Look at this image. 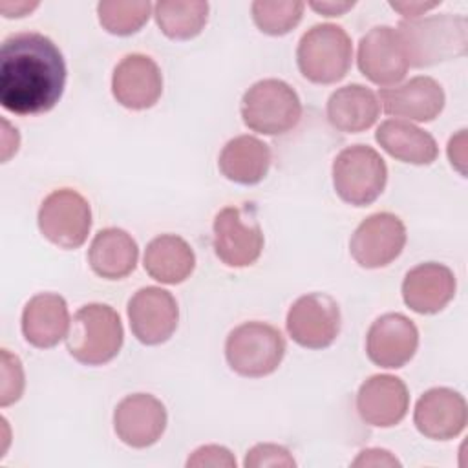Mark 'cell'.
Returning <instances> with one entry per match:
<instances>
[{"label":"cell","instance_id":"1","mask_svg":"<svg viewBox=\"0 0 468 468\" xmlns=\"http://www.w3.org/2000/svg\"><path fill=\"white\" fill-rule=\"evenodd\" d=\"M66 62L58 46L37 31L15 33L0 49V104L16 115L46 113L66 88Z\"/></svg>","mask_w":468,"mask_h":468},{"label":"cell","instance_id":"2","mask_svg":"<svg viewBox=\"0 0 468 468\" xmlns=\"http://www.w3.org/2000/svg\"><path fill=\"white\" fill-rule=\"evenodd\" d=\"M397 35L408 66L428 68L466 53L468 24L461 15L442 13L400 20Z\"/></svg>","mask_w":468,"mask_h":468},{"label":"cell","instance_id":"3","mask_svg":"<svg viewBox=\"0 0 468 468\" xmlns=\"http://www.w3.org/2000/svg\"><path fill=\"white\" fill-rule=\"evenodd\" d=\"M122 340L119 313L106 303H88L73 314L66 347L77 362L102 366L119 355Z\"/></svg>","mask_w":468,"mask_h":468},{"label":"cell","instance_id":"4","mask_svg":"<svg viewBox=\"0 0 468 468\" xmlns=\"http://www.w3.org/2000/svg\"><path fill=\"white\" fill-rule=\"evenodd\" d=\"M353 58L351 38L336 24H316L307 29L296 48L300 73L314 84H335L342 80Z\"/></svg>","mask_w":468,"mask_h":468},{"label":"cell","instance_id":"5","mask_svg":"<svg viewBox=\"0 0 468 468\" xmlns=\"http://www.w3.org/2000/svg\"><path fill=\"white\" fill-rule=\"evenodd\" d=\"M283 355V335L265 322H243L236 325L225 340L227 364L241 377L261 378L274 373Z\"/></svg>","mask_w":468,"mask_h":468},{"label":"cell","instance_id":"6","mask_svg":"<svg viewBox=\"0 0 468 468\" xmlns=\"http://www.w3.org/2000/svg\"><path fill=\"white\" fill-rule=\"evenodd\" d=\"M239 112L245 126L252 132L282 135L300 122L302 102L285 80L263 79L243 93Z\"/></svg>","mask_w":468,"mask_h":468},{"label":"cell","instance_id":"7","mask_svg":"<svg viewBox=\"0 0 468 468\" xmlns=\"http://www.w3.org/2000/svg\"><path fill=\"white\" fill-rule=\"evenodd\" d=\"M388 166L367 144L340 150L333 161V186L338 197L353 207H367L384 192Z\"/></svg>","mask_w":468,"mask_h":468},{"label":"cell","instance_id":"8","mask_svg":"<svg viewBox=\"0 0 468 468\" xmlns=\"http://www.w3.org/2000/svg\"><path fill=\"white\" fill-rule=\"evenodd\" d=\"M42 236L60 249H79L91 229L88 199L73 188H57L44 197L38 208Z\"/></svg>","mask_w":468,"mask_h":468},{"label":"cell","instance_id":"9","mask_svg":"<svg viewBox=\"0 0 468 468\" xmlns=\"http://www.w3.org/2000/svg\"><path fill=\"white\" fill-rule=\"evenodd\" d=\"M340 307L325 292H309L300 296L287 313L285 327L289 336L302 347H329L340 333Z\"/></svg>","mask_w":468,"mask_h":468},{"label":"cell","instance_id":"10","mask_svg":"<svg viewBox=\"0 0 468 468\" xmlns=\"http://www.w3.org/2000/svg\"><path fill=\"white\" fill-rule=\"evenodd\" d=\"M406 245V227L391 212L367 216L349 239L353 260L364 269H380L397 260Z\"/></svg>","mask_w":468,"mask_h":468},{"label":"cell","instance_id":"11","mask_svg":"<svg viewBox=\"0 0 468 468\" xmlns=\"http://www.w3.org/2000/svg\"><path fill=\"white\" fill-rule=\"evenodd\" d=\"M212 245L227 267H249L261 256L263 232L260 223L247 218L241 208L225 207L214 218Z\"/></svg>","mask_w":468,"mask_h":468},{"label":"cell","instance_id":"12","mask_svg":"<svg viewBox=\"0 0 468 468\" xmlns=\"http://www.w3.org/2000/svg\"><path fill=\"white\" fill-rule=\"evenodd\" d=\"M128 320L133 336L144 346L166 342L179 322V307L170 291L148 285L128 300Z\"/></svg>","mask_w":468,"mask_h":468},{"label":"cell","instance_id":"13","mask_svg":"<svg viewBox=\"0 0 468 468\" xmlns=\"http://www.w3.org/2000/svg\"><path fill=\"white\" fill-rule=\"evenodd\" d=\"M358 69L377 86H397L408 73L397 29L391 26L371 27L358 42Z\"/></svg>","mask_w":468,"mask_h":468},{"label":"cell","instance_id":"14","mask_svg":"<svg viewBox=\"0 0 468 468\" xmlns=\"http://www.w3.org/2000/svg\"><path fill=\"white\" fill-rule=\"evenodd\" d=\"M419 346V329L402 313H386L378 316L367 331V358L380 367L397 369L406 366Z\"/></svg>","mask_w":468,"mask_h":468},{"label":"cell","instance_id":"15","mask_svg":"<svg viewBox=\"0 0 468 468\" xmlns=\"http://www.w3.org/2000/svg\"><path fill=\"white\" fill-rule=\"evenodd\" d=\"M165 404L150 393L126 395L113 411L115 435L132 448L155 444L166 428Z\"/></svg>","mask_w":468,"mask_h":468},{"label":"cell","instance_id":"16","mask_svg":"<svg viewBox=\"0 0 468 468\" xmlns=\"http://www.w3.org/2000/svg\"><path fill=\"white\" fill-rule=\"evenodd\" d=\"M112 93L128 110L152 108L163 93V75L154 58L130 53L119 60L112 75Z\"/></svg>","mask_w":468,"mask_h":468},{"label":"cell","instance_id":"17","mask_svg":"<svg viewBox=\"0 0 468 468\" xmlns=\"http://www.w3.org/2000/svg\"><path fill=\"white\" fill-rule=\"evenodd\" d=\"M468 420L464 397L450 388H431L415 404L413 422L419 433L433 441H448L463 433Z\"/></svg>","mask_w":468,"mask_h":468},{"label":"cell","instance_id":"18","mask_svg":"<svg viewBox=\"0 0 468 468\" xmlns=\"http://www.w3.org/2000/svg\"><path fill=\"white\" fill-rule=\"evenodd\" d=\"M408 406V388L395 375H373L356 393V411L369 426L391 428L399 424L406 417Z\"/></svg>","mask_w":468,"mask_h":468},{"label":"cell","instance_id":"19","mask_svg":"<svg viewBox=\"0 0 468 468\" xmlns=\"http://www.w3.org/2000/svg\"><path fill=\"white\" fill-rule=\"evenodd\" d=\"M378 97L388 115L417 122H430L439 117L446 102L442 86L426 75L413 77L404 84L382 88Z\"/></svg>","mask_w":468,"mask_h":468},{"label":"cell","instance_id":"20","mask_svg":"<svg viewBox=\"0 0 468 468\" xmlns=\"http://www.w3.org/2000/svg\"><path fill=\"white\" fill-rule=\"evenodd\" d=\"M455 287V274L450 267L435 261L419 263L402 280V300L419 314H435L453 300Z\"/></svg>","mask_w":468,"mask_h":468},{"label":"cell","instance_id":"21","mask_svg":"<svg viewBox=\"0 0 468 468\" xmlns=\"http://www.w3.org/2000/svg\"><path fill=\"white\" fill-rule=\"evenodd\" d=\"M71 320L66 300L57 292H38L24 305L22 335L38 349L57 346L68 336Z\"/></svg>","mask_w":468,"mask_h":468},{"label":"cell","instance_id":"22","mask_svg":"<svg viewBox=\"0 0 468 468\" xmlns=\"http://www.w3.org/2000/svg\"><path fill=\"white\" fill-rule=\"evenodd\" d=\"M327 121L346 133H358L371 128L380 113V102L373 90L362 84H347L327 99Z\"/></svg>","mask_w":468,"mask_h":468},{"label":"cell","instance_id":"23","mask_svg":"<svg viewBox=\"0 0 468 468\" xmlns=\"http://www.w3.org/2000/svg\"><path fill=\"white\" fill-rule=\"evenodd\" d=\"M137 258L139 249L135 239L117 227L99 230L88 249L91 271L104 280L126 278L135 269Z\"/></svg>","mask_w":468,"mask_h":468},{"label":"cell","instance_id":"24","mask_svg":"<svg viewBox=\"0 0 468 468\" xmlns=\"http://www.w3.org/2000/svg\"><path fill=\"white\" fill-rule=\"evenodd\" d=\"M271 148L254 135L230 139L218 159L219 172L238 185H256L263 181L271 166Z\"/></svg>","mask_w":468,"mask_h":468},{"label":"cell","instance_id":"25","mask_svg":"<svg viewBox=\"0 0 468 468\" xmlns=\"http://www.w3.org/2000/svg\"><path fill=\"white\" fill-rule=\"evenodd\" d=\"M143 265L150 278L166 285H176L194 272L196 254L181 236L161 234L146 245Z\"/></svg>","mask_w":468,"mask_h":468},{"label":"cell","instance_id":"26","mask_svg":"<svg viewBox=\"0 0 468 468\" xmlns=\"http://www.w3.org/2000/svg\"><path fill=\"white\" fill-rule=\"evenodd\" d=\"M377 143L395 159L411 165H431L439 148L435 139L422 128L404 119H388L375 132Z\"/></svg>","mask_w":468,"mask_h":468},{"label":"cell","instance_id":"27","mask_svg":"<svg viewBox=\"0 0 468 468\" xmlns=\"http://www.w3.org/2000/svg\"><path fill=\"white\" fill-rule=\"evenodd\" d=\"M154 16L172 40H190L197 37L208 20V4L203 0H163L154 5Z\"/></svg>","mask_w":468,"mask_h":468},{"label":"cell","instance_id":"28","mask_svg":"<svg viewBox=\"0 0 468 468\" xmlns=\"http://www.w3.org/2000/svg\"><path fill=\"white\" fill-rule=\"evenodd\" d=\"M152 4L141 2H122V0H104L97 5V15L101 26L119 37H128L137 33L148 20L152 13Z\"/></svg>","mask_w":468,"mask_h":468},{"label":"cell","instance_id":"29","mask_svg":"<svg viewBox=\"0 0 468 468\" xmlns=\"http://www.w3.org/2000/svg\"><path fill=\"white\" fill-rule=\"evenodd\" d=\"M303 2H269V0H256L250 5L252 20L258 29L271 37L287 35L294 29L303 15Z\"/></svg>","mask_w":468,"mask_h":468},{"label":"cell","instance_id":"30","mask_svg":"<svg viewBox=\"0 0 468 468\" xmlns=\"http://www.w3.org/2000/svg\"><path fill=\"white\" fill-rule=\"evenodd\" d=\"M245 468H292L296 466V461L292 459L291 452L282 446V444H274V442H260L256 446H252L243 461Z\"/></svg>","mask_w":468,"mask_h":468},{"label":"cell","instance_id":"31","mask_svg":"<svg viewBox=\"0 0 468 468\" xmlns=\"http://www.w3.org/2000/svg\"><path fill=\"white\" fill-rule=\"evenodd\" d=\"M24 391V369L16 355H11L7 349H2V391L0 406L5 408L16 402Z\"/></svg>","mask_w":468,"mask_h":468},{"label":"cell","instance_id":"32","mask_svg":"<svg viewBox=\"0 0 468 468\" xmlns=\"http://www.w3.org/2000/svg\"><path fill=\"white\" fill-rule=\"evenodd\" d=\"M236 468L234 455L219 444H207L199 446L192 452V455L186 459V468Z\"/></svg>","mask_w":468,"mask_h":468},{"label":"cell","instance_id":"33","mask_svg":"<svg viewBox=\"0 0 468 468\" xmlns=\"http://www.w3.org/2000/svg\"><path fill=\"white\" fill-rule=\"evenodd\" d=\"M351 466H400V463L388 450L367 448L358 453V457L351 463Z\"/></svg>","mask_w":468,"mask_h":468},{"label":"cell","instance_id":"34","mask_svg":"<svg viewBox=\"0 0 468 468\" xmlns=\"http://www.w3.org/2000/svg\"><path fill=\"white\" fill-rule=\"evenodd\" d=\"M466 130H461L457 135H453L448 143V157H450V163L452 166H455L461 174H466L464 170V163H466Z\"/></svg>","mask_w":468,"mask_h":468},{"label":"cell","instance_id":"35","mask_svg":"<svg viewBox=\"0 0 468 468\" xmlns=\"http://www.w3.org/2000/svg\"><path fill=\"white\" fill-rule=\"evenodd\" d=\"M439 4L441 2H437V0L435 2H389V5L404 16V20L419 18L422 13L437 7Z\"/></svg>","mask_w":468,"mask_h":468},{"label":"cell","instance_id":"36","mask_svg":"<svg viewBox=\"0 0 468 468\" xmlns=\"http://www.w3.org/2000/svg\"><path fill=\"white\" fill-rule=\"evenodd\" d=\"M355 2H311L309 7L324 16H340L349 11Z\"/></svg>","mask_w":468,"mask_h":468},{"label":"cell","instance_id":"37","mask_svg":"<svg viewBox=\"0 0 468 468\" xmlns=\"http://www.w3.org/2000/svg\"><path fill=\"white\" fill-rule=\"evenodd\" d=\"M38 4L37 2H9V0H5V2H0V11H2V15L4 16H7V18H16V16H26L27 13H31L35 7H37Z\"/></svg>","mask_w":468,"mask_h":468}]
</instances>
